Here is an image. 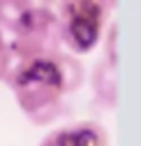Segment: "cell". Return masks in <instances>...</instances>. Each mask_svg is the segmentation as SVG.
Returning a JSON list of instances; mask_svg holds the SVG:
<instances>
[{
  "mask_svg": "<svg viewBox=\"0 0 141 146\" xmlns=\"http://www.w3.org/2000/svg\"><path fill=\"white\" fill-rule=\"evenodd\" d=\"M84 80V66L63 50L52 55L20 59L11 66L4 82L16 104L34 125L54 123L63 111V96L75 93Z\"/></svg>",
  "mask_w": 141,
  "mask_h": 146,
  "instance_id": "6da1fadb",
  "label": "cell"
},
{
  "mask_svg": "<svg viewBox=\"0 0 141 146\" xmlns=\"http://www.w3.org/2000/svg\"><path fill=\"white\" fill-rule=\"evenodd\" d=\"M63 45L75 55L88 54L100 43L109 11L107 0H55Z\"/></svg>",
  "mask_w": 141,
  "mask_h": 146,
  "instance_id": "7a4b0ae2",
  "label": "cell"
},
{
  "mask_svg": "<svg viewBox=\"0 0 141 146\" xmlns=\"http://www.w3.org/2000/svg\"><path fill=\"white\" fill-rule=\"evenodd\" d=\"M9 52L14 61L32 59L61 52L63 39L59 21L52 7L32 5L11 27Z\"/></svg>",
  "mask_w": 141,
  "mask_h": 146,
  "instance_id": "3957f363",
  "label": "cell"
},
{
  "mask_svg": "<svg viewBox=\"0 0 141 146\" xmlns=\"http://www.w3.org/2000/svg\"><path fill=\"white\" fill-rule=\"evenodd\" d=\"M91 86H93L95 96L104 105L114 107L116 104V64L107 61L106 57L98 64H95Z\"/></svg>",
  "mask_w": 141,
  "mask_h": 146,
  "instance_id": "277c9868",
  "label": "cell"
},
{
  "mask_svg": "<svg viewBox=\"0 0 141 146\" xmlns=\"http://www.w3.org/2000/svg\"><path fill=\"white\" fill-rule=\"evenodd\" d=\"M70 146H109V135L100 123L79 121L64 127Z\"/></svg>",
  "mask_w": 141,
  "mask_h": 146,
  "instance_id": "5b68a950",
  "label": "cell"
},
{
  "mask_svg": "<svg viewBox=\"0 0 141 146\" xmlns=\"http://www.w3.org/2000/svg\"><path fill=\"white\" fill-rule=\"evenodd\" d=\"M11 66H13V55L9 52V45H7V39L4 36V38H0V80H5Z\"/></svg>",
  "mask_w": 141,
  "mask_h": 146,
  "instance_id": "8992f818",
  "label": "cell"
},
{
  "mask_svg": "<svg viewBox=\"0 0 141 146\" xmlns=\"http://www.w3.org/2000/svg\"><path fill=\"white\" fill-rule=\"evenodd\" d=\"M39 146H70V144H68V137H66L64 127L54 130V132H50L45 139L41 141Z\"/></svg>",
  "mask_w": 141,
  "mask_h": 146,
  "instance_id": "52a82bcc",
  "label": "cell"
},
{
  "mask_svg": "<svg viewBox=\"0 0 141 146\" xmlns=\"http://www.w3.org/2000/svg\"><path fill=\"white\" fill-rule=\"evenodd\" d=\"M36 5H47V7H52L55 4V0H34Z\"/></svg>",
  "mask_w": 141,
  "mask_h": 146,
  "instance_id": "ba28073f",
  "label": "cell"
},
{
  "mask_svg": "<svg viewBox=\"0 0 141 146\" xmlns=\"http://www.w3.org/2000/svg\"><path fill=\"white\" fill-rule=\"evenodd\" d=\"M107 2H109V5H111V7H113V5L116 4V0H107Z\"/></svg>",
  "mask_w": 141,
  "mask_h": 146,
  "instance_id": "9c48e42d",
  "label": "cell"
},
{
  "mask_svg": "<svg viewBox=\"0 0 141 146\" xmlns=\"http://www.w3.org/2000/svg\"><path fill=\"white\" fill-rule=\"evenodd\" d=\"M0 36H4V31H2V27H0Z\"/></svg>",
  "mask_w": 141,
  "mask_h": 146,
  "instance_id": "30bf717a",
  "label": "cell"
}]
</instances>
